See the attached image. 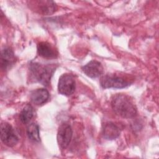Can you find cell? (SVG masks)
Masks as SVG:
<instances>
[{
  "instance_id": "cell-5",
  "label": "cell",
  "mask_w": 159,
  "mask_h": 159,
  "mask_svg": "<svg viewBox=\"0 0 159 159\" xmlns=\"http://www.w3.org/2000/svg\"><path fill=\"white\" fill-rule=\"evenodd\" d=\"M1 139L4 144L9 147L15 146L19 141V138L12 125L6 122L1 124Z\"/></svg>"
},
{
  "instance_id": "cell-4",
  "label": "cell",
  "mask_w": 159,
  "mask_h": 159,
  "mask_svg": "<svg viewBox=\"0 0 159 159\" xmlns=\"http://www.w3.org/2000/svg\"><path fill=\"white\" fill-rule=\"evenodd\" d=\"M76 82L74 76L70 73H65L59 78L58 91L65 96H70L75 91Z\"/></svg>"
},
{
  "instance_id": "cell-8",
  "label": "cell",
  "mask_w": 159,
  "mask_h": 159,
  "mask_svg": "<svg viewBox=\"0 0 159 159\" xmlns=\"http://www.w3.org/2000/svg\"><path fill=\"white\" fill-rule=\"evenodd\" d=\"M37 53L42 58L47 59L55 58L58 56V52L57 50L48 42H41L38 43Z\"/></svg>"
},
{
  "instance_id": "cell-9",
  "label": "cell",
  "mask_w": 159,
  "mask_h": 159,
  "mask_svg": "<svg viewBox=\"0 0 159 159\" xmlns=\"http://www.w3.org/2000/svg\"><path fill=\"white\" fill-rule=\"evenodd\" d=\"M16 61V57L13 50L10 47H4L1 53V67L4 70H7Z\"/></svg>"
},
{
  "instance_id": "cell-11",
  "label": "cell",
  "mask_w": 159,
  "mask_h": 159,
  "mask_svg": "<svg viewBox=\"0 0 159 159\" xmlns=\"http://www.w3.org/2000/svg\"><path fill=\"white\" fill-rule=\"evenodd\" d=\"M120 129L113 122H108L103 125L102 135L106 140H114L120 135Z\"/></svg>"
},
{
  "instance_id": "cell-13",
  "label": "cell",
  "mask_w": 159,
  "mask_h": 159,
  "mask_svg": "<svg viewBox=\"0 0 159 159\" xmlns=\"http://www.w3.org/2000/svg\"><path fill=\"white\" fill-rule=\"evenodd\" d=\"M34 115V111L33 107L29 104H26L22 109L19 114V119L23 124L29 123L32 119Z\"/></svg>"
},
{
  "instance_id": "cell-6",
  "label": "cell",
  "mask_w": 159,
  "mask_h": 159,
  "mask_svg": "<svg viewBox=\"0 0 159 159\" xmlns=\"http://www.w3.org/2000/svg\"><path fill=\"white\" fill-rule=\"evenodd\" d=\"M73 135V130L71 126L66 123L61 124L57 132V143L62 149H65L69 145Z\"/></svg>"
},
{
  "instance_id": "cell-3",
  "label": "cell",
  "mask_w": 159,
  "mask_h": 159,
  "mask_svg": "<svg viewBox=\"0 0 159 159\" xmlns=\"http://www.w3.org/2000/svg\"><path fill=\"white\" fill-rule=\"evenodd\" d=\"M99 83L101 86L104 89H120L126 88L130 85L127 80L115 74L102 75L100 78Z\"/></svg>"
},
{
  "instance_id": "cell-10",
  "label": "cell",
  "mask_w": 159,
  "mask_h": 159,
  "mask_svg": "<svg viewBox=\"0 0 159 159\" xmlns=\"http://www.w3.org/2000/svg\"><path fill=\"white\" fill-rule=\"evenodd\" d=\"M49 92L45 88H38L32 91L30 93V100L35 105H42L48 99Z\"/></svg>"
},
{
  "instance_id": "cell-7",
  "label": "cell",
  "mask_w": 159,
  "mask_h": 159,
  "mask_svg": "<svg viewBox=\"0 0 159 159\" xmlns=\"http://www.w3.org/2000/svg\"><path fill=\"white\" fill-rule=\"evenodd\" d=\"M81 70L86 76L91 78L99 77L104 72V68L102 64L99 61L94 60L82 66Z\"/></svg>"
},
{
  "instance_id": "cell-12",
  "label": "cell",
  "mask_w": 159,
  "mask_h": 159,
  "mask_svg": "<svg viewBox=\"0 0 159 159\" xmlns=\"http://www.w3.org/2000/svg\"><path fill=\"white\" fill-rule=\"evenodd\" d=\"M35 3L36 9L39 12L43 14H52L56 9V4L51 1H37L33 2Z\"/></svg>"
},
{
  "instance_id": "cell-1",
  "label": "cell",
  "mask_w": 159,
  "mask_h": 159,
  "mask_svg": "<svg viewBox=\"0 0 159 159\" xmlns=\"http://www.w3.org/2000/svg\"><path fill=\"white\" fill-rule=\"evenodd\" d=\"M111 106L113 111L124 118H133L137 113V107L129 97L124 94H116L112 97Z\"/></svg>"
},
{
  "instance_id": "cell-2",
  "label": "cell",
  "mask_w": 159,
  "mask_h": 159,
  "mask_svg": "<svg viewBox=\"0 0 159 159\" xmlns=\"http://www.w3.org/2000/svg\"><path fill=\"white\" fill-rule=\"evenodd\" d=\"M57 66L55 64L43 65L37 62H32L29 66L31 78L43 86H48L50 80Z\"/></svg>"
},
{
  "instance_id": "cell-14",
  "label": "cell",
  "mask_w": 159,
  "mask_h": 159,
  "mask_svg": "<svg viewBox=\"0 0 159 159\" xmlns=\"http://www.w3.org/2000/svg\"><path fill=\"white\" fill-rule=\"evenodd\" d=\"M27 135L30 140L39 142L40 140L39 125L35 122L30 124L27 128Z\"/></svg>"
}]
</instances>
